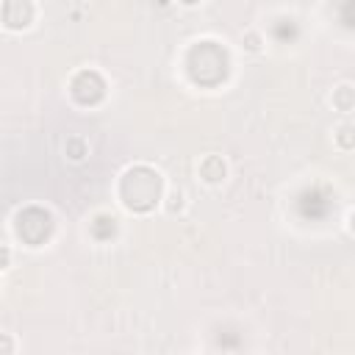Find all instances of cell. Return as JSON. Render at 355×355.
Instances as JSON below:
<instances>
[{
    "mask_svg": "<svg viewBox=\"0 0 355 355\" xmlns=\"http://www.w3.org/2000/svg\"><path fill=\"white\" fill-rule=\"evenodd\" d=\"M197 172H200V178H203V183L220 186V183H225V178H228V164H225V159H220V156H205V159L200 161Z\"/></svg>",
    "mask_w": 355,
    "mask_h": 355,
    "instance_id": "obj_1",
    "label": "cell"
},
{
    "mask_svg": "<svg viewBox=\"0 0 355 355\" xmlns=\"http://www.w3.org/2000/svg\"><path fill=\"white\" fill-rule=\"evenodd\" d=\"M350 133H352V125H350V122H344V125L339 128V139H341V150H350V148H352V141H350Z\"/></svg>",
    "mask_w": 355,
    "mask_h": 355,
    "instance_id": "obj_6",
    "label": "cell"
},
{
    "mask_svg": "<svg viewBox=\"0 0 355 355\" xmlns=\"http://www.w3.org/2000/svg\"><path fill=\"white\" fill-rule=\"evenodd\" d=\"M161 205H164L167 214H172V217H175V214H183V211H186L189 197H186V192H183V189H170V192L164 194Z\"/></svg>",
    "mask_w": 355,
    "mask_h": 355,
    "instance_id": "obj_3",
    "label": "cell"
},
{
    "mask_svg": "<svg viewBox=\"0 0 355 355\" xmlns=\"http://www.w3.org/2000/svg\"><path fill=\"white\" fill-rule=\"evenodd\" d=\"M12 247H6V244H0V272H6L9 266H12Z\"/></svg>",
    "mask_w": 355,
    "mask_h": 355,
    "instance_id": "obj_7",
    "label": "cell"
},
{
    "mask_svg": "<svg viewBox=\"0 0 355 355\" xmlns=\"http://www.w3.org/2000/svg\"><path fill=\"white\" fill-rule=\"evenodd\" d=\"M14 350H17V341L9 333H0V352H14Z\"/></svg>",
    "mask_w": 355,
    "mask_h": 355,
    "instance_id": "obj_8",
    "label": "cell"
},
{
    "mask_svg": "<svg viewBox=\"0 0 355 355\" xmlns=\"http://www.w3.org/2000/svg\"><path fill=\"white\" fill-rule=\"evenodd\" d=\"M178 3H183V6H197V3H203V0H178Z\"/></svg>",
    "mask_w": 355,
    "mask_h": 355,
    "instance_id": "obj_9",
    "label": "cell"
},
{
    "mask_svg": "<svg viewBox=\"0 0 355 355\" xmlns=\"http://www.w3.org/2000/svg\"><path fill=\"white\" fill-rule=\"evenodd\" d=\"M64 153H67L69 161L81 164V161L89 156V141H87L84 136H69V139L64 141Z\"/></svg>",
    "mask_w": 355,
    "mask_h": 355,
    "instance_id": "obj_2",
    "label": "cell"
},
{
    "mask_svg": "<svg viewBox=\"0 0 355 355\" xmlns=\"http://www.w3.org/2000/svg\"><path fill=\"white\" fill-rule=\"evenodd\" d=\"M330 103H333L339 111L350 114V111H352V87H350V84H341L339 89H333V98H330Z\"/></svg>",
    "mask_w": 355,
    "mask_h": 355,
    "instance_id": "obj_4",
    "label": "cell"
},
{
    "mask_svg": "<svg viewBox=\"0 0 355 355\" xmlns=\"http://www.w3.org/2000/svg\"><path fill=\"white\" fill-rule=\"evenodd\" d=\"M264 34L261 31H255V28H250V31H244L242 34V47L247 50V53H264Z\"/></svg>",
    "mask_w": 355,
    "mask_h": 355,
    "instance_id": "obj_5",
    "label": "cell"
}]
</instances>
